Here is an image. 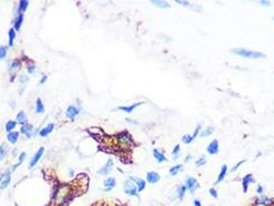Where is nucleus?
Masks as SVG:
<instances>
[{
  "label": "nucleus",
  "mask_w": 274,
  "mask_h": 206,
  "mask_svg": "<svg viewBox=\"0 0 274 206\" xmlns=\"http://www.w3.org/2000/svg\"><path fill=\"white\" fill-rule=\"evenodd\" d=\"M231 52L233 54L237 55V56L243 57V58H246V59H262V58L266 57V55L263 54V53L245 50V49H234V50H231Z\"/></svg>",
  "instance_id": "nucleus-1"
},
{
  "label": "nucleus",
  "mask_w": 274,
  "mask_h": 206,
  "mask_svg": "<svg viewBox=\"0 0 274 206\" xmlns=\"http://www.w3.org/2000/svg\"><path fill=\"white\" fill-rule=\"evenodd\" d=\"M117 139H118L119 143L124 147H131L133 145V140L132 137L129 133L127 132H121L117 135Z\"/></svg>",
  "instance_id": "nucleus-2"
},
{
  "label": "nucleus",
  "mask_w": 274,
  "mask_h": 206,
  "mask_svg": "<svg viewBox=\"0 0 274 206\" xmlns=\"http://www.w3.org/2000/svg\"><path fill=\"white\" fill-rule=\"evenodd\" d=\"M124 192L129 196H137V187L134 184V181L128 179L124 182Z\"/></svg>",
  "instance_id": "nucleus-3"
},
{
  "label": "nucleus",
  "mask_w": 274,
  "mask_h": 206,
  "mask_svg": "<svg viewBox=\"0 0 274 206\" xmlns=\"http://www.w3.org/2000/svg\"><path fill=\"white\" fill-rule=\"evenodd\" d=\"M185 186H186L187 190L190 191V193H195L196 190L199 188V184H198L197 179L192 176H187Z\"/></svg>",
  "instance_id": "nucleus-4"
},
{
  "label": "nucleus",
  "mask_w": 274,
  "mask_h": 206,
  "mask_svg": "<svg viewBox=\"0 0 274 206\" xmlns=\"http://www.w3.org/2000/svg\"><path fill=\"white\" fill-rule=\"evenodd\" d=\"M43 152H44V148H43V147H39V150L37 151L36 153H35V155L33 156V158H31V160H30L28 167H29V168H32V167H34V166L36 165V164L38 163L39 161H40V158L42 157Z\"/></svg>",
  "instance_id": "nucleus-5"
},
{
  "label": "nucleus",
  "mask_w": 274,
  "mask_h": 206,
  "mask_svg": "<svg viewBox=\"0 0 274 206\" xmlns=\"http://www.w3.org/2000/svg\"><path fill=\"white\" fill-rule=\"evenodd\" d=\"M219 150H220V146H219V141L216 139H213L210 143L207 146L206 151L209 155H215L219 153Z\"/></svg>",
  "instance_id": "nucleus-6"
},
{
  "label": "nucleus",
  "mask_w": 274,
  "mask_h": 206,
  "mask_svg": "<svg viewBox=\"0 0 274 206\" xmlns=\"http://www.w3.org/2000/svg\"><path fill=\"white\" fill-rule=\"evenodd\" d=\"M78 113H79V109L77 108L76 106H74V105H71V106L68 107L67 110H66V117L70 119L71 121H73Z\"/></svg>",
  "instance_id": "nucleus-7"
},
{
  "label": "nucleus",
  "mask_w": 274,
  "mask_h": 206,
  "mask_svg": "<svg viewBox=\"0 0 274 206\" xmlns=\"http://www.w3.org/2000/svg\"><path fill=\"white\" fill-rule=\"evenodd\" d=\"M252 182H254V177H252V173H249V174H246L244 177H243V178H242V188H243V192H244V193L247 192V189H248L249 184H252Z\"/></svg>",
  "instance_id": "nucleus-8"
},
{
  "label": "nucleus",
  "mask_w": 274,
  "mask_h": 206,
  "mask_svg": "<svg viewBox=\"0 0 274 206\" xmlns=\"http://www.w3.org/2000/svg\"><path fill=\"white\" fill-rule=\"evenodd\" d=\"M33 126L30 124H25L23 125L22 128H21V132H22L23 134H25L26 136H27L28 138H30V137H32L33 136Z\"/></svg>",
  "instance_id": "nucleus-9"
},
{
  "label": "nucleus",
  "mask_w": 274,
  "mask_h": 206,
  "mask_svg": "<svg viewBox=\"0 0 274 206\" xmlns=\"http://www.w3.org/2000/svg\"><path fill=\"white\" fill-rule=\"evenodd\" d=\"M112 165H113V162L112 160H108V161L106 162V164H105L103 167L101 168V169L98 171V174L100 175H106L108 174L109 172H110L111 168H112Z\"/></svg>",
  "instance_id": "nucleus-10"
},
{
  "label": "nucleus",
  "mask_w": 274,
  "mask_h": 206,
  "mask_svg": "<svg viewBox=\"0 0 274 206\" xmlns=\"http://www.w3.org/2000/svg\"><path fill=\"white\" fill-rule=\"evenodd\" d=\"M146 180L150 184H157L160 180V175L155 171H151L146 174Z\"/></svg>",
  "instance_id": "nucleus-11"
},
{
  "label": "nucleus",
  "mask_w": 274,
  "mask_h": 206,
  "mask_svg": "<svg viewBox=\"0 0 274 206\" xmlns=\"http://www.w3.org/2000/svg\"><path fill=\"white\" fill-rule=\"evenodd\" d=\"M116 184H117V181L114 177H108V178H106L104 180V187H105L104 190L107 191V192L112 190V189L114 188V186H116Z\"/></svg>",
  "instance_id": "nucleus-12"
},
{
  "label": "nucleus",
  "mask_w": 274,
  "mask_h": 206,
  "mask_svg": "<svg viewBox=\"0 0 274 206\" xmlns=\"http://www.w3.org/2000/svg\"><path fill=\"white\" fill-rule=\"evenodd\" d=\"M272 203V200L269 199L268 197L262 196V197L258 198L255 201V205H263V206H269Z\"/></svg>",
  "instance_id": "nucleus-13"
},
{
  "label": "nucleus",
  "mask_w": 274,
  "mask_h": 206,
  "mask_svg": "<svg viewBox=\"0 0 274 206\" xmlns=\"http://www.w3.org/2000/svg\"><path fill=\"white\" fill-rule=\"evenodd\" d=\"M227 172H228V167H227V165H223L222 168H221V171H220V174H219L218 178H216V180H215L214 184H220L221 181H223L225 179V177H226L227 175Z\"/></svg>",
  "instance_id": "nucleus-14"
},
{
  "label": "nucleus",
  "mask_w": 274,
  "mask_h": 206,
  "mask_svg": "<svg viewBox=\"0 0 274 206\" xmlns=\"http://www.w3.org/2000/svg\"><path fill=\"white\" fill-rule=\"evenodd\" d=\"M153 155H154V158L157 160V162H159V163H162V162H165L167 159H166L165 155L163 154V153L161 152V151L157 150V148H155L154 151H153Z\"/></svg>",
  "instance_id": "nucleus-15"
},
{
  "label": "nucleus",
  "mask_w": 274,
  "mask_h": 206,
  "mask_svg": "<svg viewBox=\"0 0 274 206\" xmlns=\"http://www.w3.org/2000/svg\"><path fill=\"white\" fill-rule=\"evenodd\" d=\"M54 127H55L54 124L46 125L44 128H42V129L39 131V136H41V137H45V136H48L50 133H52V131L54 130Z\"/></svg>",
  "instance_id": "nucleus-16"
},
{
  "label": "nucleus",
  "mask_w": 274,
  "mask_h": 206,
  "mask_svg": "<svg viewBox=\"0 0 274 206\" xmlns=\"http://www.w3.org/2000/svg\"><path fill=\"white\" fill-rule=\"evenodd\" d=\"M130 179L132 181H134V184L137 187V191L138 192H141V191H143L145 189V180H143L141 178H135V177H131Z\"/></svg>",
  "instance_id": "nucleus-17"
},
{
  "label": "nucleus",
  "mask_w": 274,
  "mask_h": 206,
  "mask_svg": "<svg viewBox=\"0 0 274 206\" xmlns=\"http://www.w3.org/2000/svg\"><path fill=\"white\" fill-rule=\"evenodd\" d=\"M141 104H142V102H138V103H134V104L129 105V106H120V107H118V109L119 110L125 111V112H127V113H130V112H132L136 107L139 106V105H141Z\"/></svg>",
  "instance_id": "nucleus-18"
},
{
  "label": "nucleus",
  "mask_w": 274,
  "mask_h": 206,
  "mask_svg": "<svg viewBox=\"0 0 274 206\" xmlns=\"http://www.w3.org/2000/svg\"><path fill=\"white\" fill-rule=\"evenodd\" d=\"M10 182V172H6L4 173V177H3V180L1 181V186H0V189L1 190H4Z\"/></svg>",
  "instance_id": "nucleus-19"
},
{
  "label": "nucleus",
  "mask_w": 274,
  "mask_h": 206,
  "mask_svg": "<svg viewBox=\"0 0 274 206\" xmlns=\"http://www.w3.org/2000/svg\"><path fill=\"white\" fill-rule=\"evenodd\" d=\"M7 139H8V141L11 143V144H16L17 141H18L19 139V133L18 132H9L8 135H7Z\"/></svg>",
  "instance_id": "nucleus-20"
},
{
  "label": "nucleus",
  "mask_w": 274,
  "mask_h": 206,
  "mask_svg": "<svg viewBox=\"0 0 274 206\" xmlns=\"http://www.w3.org/2000/svg\"><path fill=\"white\" fill-rule=\"evenodd\" d=\"M27 114H26L24 111H20V112L18 113V116H17V123H19V124H22V125H25L26 123H27Z\"/></svg>",
  "instance_id": "nucleus-21"
},
{
  "label": "nucleus",
  "mask_w": 274,
  "mask_h": 206,
  "mask_svg": "<svg viewBox=\"0 0 274 206\" xmlns=\"http://www.w3.org/2000/svg\"><path fill=\"white\" fill-rule=\"evenodd\" d=\"M152 3L155 5V6L161 7V8H169L170 4L166 1H161V0H153Z\"/></svg>",
  "instance_id": "nucleus-22"
},
{
  "label": "nucleus",
  "mask_w": 274,
  "mask_h": 206,
  "mask_svg": "<svg viewBox=\"0 0 274 206\" xmlns=\"http://www.w3.org/2000/svg\"><path fill=\"white\" fill-rule=\"evenodd\" d=\"M7 153H8V147L5 143H2L0 145V161H2L3 159L6 157Z\"/></svg>",
  "instance_id": "nucleus-23"
},
{
  "label": "nucleus",
  "mask_w": 274,
  "mask_h": 206,
  "mask_svg": "<svg viewBox=\"0 0 274 206\" xmlns=\"http://www.w3.org/2000/svg\"><path fill=\"white\" fill-rule=\"evenodd\" d=\"M28 4H29V2H28L27 0H21L20 4H19V12H20V15H23V12L27 9Z\"/></svg>",
  "instance_id": "nucleus-24"
},
{
  "label": "nucleus",
  "mask_w": 274,
  "mask_h": 206,
  "mask_svg": "<svg viewBox=\"0 0 274 206\" xmlns=\"http://www.w3.org/2000/svg\"><path fill=\"white\" fill-rule=\"evenodd\" d=\"M181 167L182 166L180 165V164H178V165H175V166H172V167L170 168L169 170V173L171 176H175V175L178 174V172L181 170Z\"/></svg>",
  "instance_id": "nucleus-25"
},
{
  "label": "nucleus",
  "mask_w": 274,
  "mask_h": 206,
  "mask_svg": "<svg viewBox=\"0 0 274 206\" xmlns=\"http://www.w3.org/2000/svg\"><path fill=\"white\" fill-rule=\"evenodd\" d=\"M213 127H207V128H205L204 130H202L201 132H200V134H199V136H201V137H207V136H209V135H211L212 134V132H213Z\"/></svg>",
  "instance_id": "nucleus-26"
},
{
  "label": "nucleus",
  "mask_w": 274,
  "mask_h": 206,
  "mask_svg": "<svg viewBox=\"0 0 274 206\" xmlns=\"http://www.w3.org/2000/svg\"><path fill=\"white\" fill-rule=\"evenodd\" d=\"M44 112V105H43L41 99L36 100V113H43Z\"/></svg>",
  "instance_id": "nucleus-27"
},
{
  "label": "nucleus",
  "mask_w": 274,
  "mask_h": 206,
  "mask_svg": "<svg viewBox=\"0 0 274 206\" xmlns=\"http://www.w3.org/2000/svg\"><path fill=\"white\" fill-rule=\"evenodd\" d=\"M23 20H24V17H23V15H19L18 18H17L16 21H15V29L20 30L21 26H22V24H23Z\"/></svg>",
  "instance_id": "nucleus-28"
},
{
  "label": "nucleus",
  "mask_w": 274,
  "mask_h": 206,
  "mask_svg": "<svg viewBox=\"0 0 274 206\" xmlns=\"http://www.w3.org/2000/svg\"><path fill=\"white\" fill-rule=\"evenodd\" d=\"M17 126V122H15V121H8V122L6 123V125H5V130H6L7 132H12V130L16 128Z\"/></svg>",
  "instance_id": "nucleus-29"
},
{
  "label": "nucleus",
  "mask_w": 274,
  "mask_h": 206,
  "mask_svg": "<svg viewBox=\"0 0 274 206\" xmlns=\"http://www.w3.org/2000/svg\"><path fill=\"white\" fill-rule=\"evenodd\" d=\"M186 191H187L186 186H179L178 188H177V197H178V199L181 200L182 198H184Z\"/></svg>",
  "instance_id": "nucleus-30"
},
{
  "label": "nucleus",
  "mask_w": 274,
  "mask_h": 206,
  "mask_svg": "<svg viewBox=\"0 0 274 206\" xmlns=\"http://www.w3.org/2000/svg\"><path fill=\"white\" fill-rule=\"evenodd\" d=\"M179 156H180V146H179V144H176L172 151V158L176 160V159H178Z\"/></svg>",
  "instance_id": "nucleus-31"
},
{
  "label": "nucleus",
  "mask_w": 274,
  "mask_h": 206,
  "mask_svg": "<svg viewBox=\"0 0 274 206\" xmlns=\"http://www.w3.org/2000/svg\"><path fill=\"white\" fill-rule=\"evenodd\" d=\"M8 37H9V46L14 45V40L16 38V31L15 29H10L8 32Z\"/></svg>",
  "instance_id": "nucleus-32"
},
{
  "label": "nucleus",
  "mask_w": 274,
  "mask_h": 206,
  "mask_svg": "<svg viewBox=\"0 0 274 206\" xmlns=\"http://www.w3.org/2000/svg\"><path fill=\"white\" fill-rule=\"evenodd\" d=\"M20 62L18 61V60H16V61H14L12 63H11V66H10V71L11 72H17V71L20 69Z\"/></svg>",
  "instance_id": "nucleus-33"
},
{
  "label": "nucleus",
  "mask_w": 274,
  "mask_h": 206,
  "mask_svg": "<svg viewBox=\"0 0 274 206\" xmlns=\"http://www.w3.org/2000/svg\"><path fill=\"white\" fill-rule=\"evenodd\" d=\"M206 164V158H205V156H202L200 159H198L197 161H196V166L197 167H202L203 165H205Z\"/></svg>",
  "instance_id": "nucleus-34"
},
{
  "label": "nucleus",
  "mask_w": 274,
  "mask_h": 206,
  "mask_svg": "<svg viewBox=\"0 0 274 206\" xmlns=\"http://www.w3.org/2000/svg\"><path fill=\"white\" fill-rule=\"evenodd\" d=\"M181 140L184 141V143H186V144H190L194 139H193L192 135H188V134H187V135H184L181 137Z\"/></svg>",
  "instance_id": "nucleus-35"
},
{
  "label": "nucleus",
  "mask_w": 274,
  "mask_h": 206,
  "mask_svg": "<svg viewBox=\"0 0 274 206\" xmlns=\"http://www.w3.org/2000/svg\"><path fill=\"white\" fill-rule=\"evenodd\" d=\"M6 54H7L6 46H4V45L0 46V61H1L2 59H4L5 56H6Z\"/></svg>",
  "instance_id": "nucleus-36"
},
{
  "label": "nucleus",
  "mask_w": 274,
  "mask_h": 206,
  "mask_svg": "<svg viewBox=\"0 0 274 206\" xmlns=\"http://www.w3.org/2000/svg\"><path fill=\"white\" fill-rule=\"evenodd\" d=\"M25 158H26V154H25V153H22V154L20 155V157H19V162H18V164L15 166V168H17L18 166H20L21 164L23 163V161L25 160Z\"/></svg>",
  "instance_id": "nucleus-37"
},
{
  "label": "nucleus",
  "mask_w": 274,
  "mask_h": 206,
  "mask_svg": "<svg viewBox=\"0 0 274 206\" xmlns=\"http://www.w3.org/2000/svg\"><path fill=\"white\" fill-rule=\"evenodd\" d=\"M200 130H201V125H197V127H196L195 131H194V134L192 135L193 139H195L196 137H197L198 135L200 134Z\"/></svg>",
  "instance_id": "nucleus-38"
},
{
  "label": "nucleus",
  "mask_w": 274,
  "mask_h": 206,
  "mask_svg": "<svg viewBox=\"0 0 274 206\" xmlns=\"http://www.w3.org/2000/svg\"><path fill=\"white\" fill-rule=\"evenodd\" d=\"M244 162H245V160H242V161L238 162L237 164H235V166H234V167H232V169L230 170V171H231V172H234V171H236V170H237L238 168H239V166L242 165V164L244 163Z\"/></svg>",
  "instance_id": "nucleus-39"
},
{
  "label": "nucleus",
  "mask_w": 274,
  "mask_h": 206,
  "mask_svg": "<svg viewBox=\"0 0 274 206\" xmlns=\"http://www.w3.org/2000/svg\"><path fill=\"white\" fill-rule=\"evenodd\" d=\"M209 194H210V195L212 196L213 198L218 197V192H216V190H215L214 188H211L210 190H209Z\"/></svg>",
  "instance_id": "nucleus-40"
},
{
  "label": "nucleus",
  "mask_w": 274,
  "mask_h": 206,
  "mask_svg": "<svg viewBox=\"0 0 274 206\" xmlns=\"http://www.w3.org/2000/svg\"><path fill=\"white\" fill-rule=\"evenodd\" d=\"M257 193L260 194V195H262V194L264 193V188L262 184H258V187H257Z\"/></svg>",
  "instance_id": "nucleus-41"
},
{
  "label": "nucleus",
  "mask_w": 274,
  "mask_h": 206,
  "mask_svg": "<svg viewBox=\"0 0 274 206\" xmlns=\"http://www.w3.org/2000/svg\"><path fill=\"white\" fill-rule=\"evenodd\" d=\"M176 3H178L180 5H185V6H189L190 5L188 1H180V0H176Z\"/></svg>",
  "instance_id": "nucleus-42"
},
{
  "label": "nucleus",
  "mask_w": 274,
  "mask_h": 206,
  "mask_svg": "<svg viewBox=\"0 0 274 206\" xmlns=\"http://www.w3.org/2000/svg\"><path fill=\"white\" fill-rule=\"evenodd\" d=\"M192 158H193L192 155H191V154H188V155L186 156V158H185V163H188V162L190 161V160H191Z\"/></svg>",
  "instance_id": "nucleus-43"
},
{
  "label": "nucleus",
  "mask_w": 274,
  "mask_h": 206,
  "mask_svg": "<svg viewBox=\"0 0 274 206\" xmlns=\"http://www.w3.org/2000/svg\"><path fill=\"white\" fill-rule=\"evenodd\" d=\"M193 203H194V206H202V204H201V202H200V200L195 199Z\"/></svg>",
  "instance_id": "nucleus-44"
},
{
  "label": "nucleus",
  "mask_w": 274,
  "mask_h": 206,
  "mask_svg": "<svg viewBox=\"0 0 274 206\" xmlns=\"http://www.w3.org/2000/svg\"><path fill=\"white\" fill-rule=\"evenodd\" d=\"M27 68H28V72H29V73H33L34 72V66L29 65Z\"/></svg>",
  "instance_id": "nucleus-45"
},
{
  "label": "nucleus",
  "mask_w": 274,
  "mask_h": 206,
  "mask_svg": "<svg viewBox=\"0 0 274 206\" xmlns=\"http://www.w3.org/2000/svg\"><path fill=\"white\" fill-rule=\"evenodd\" d=\"M46 79H48V76H46V75H43L42 78H41V80H40V84H41V85L44 84V83L46 82Z\"/></svg>",
  "instance_id": "nucleus-46"
},
{
  "label": "nucleus",
  "mask_w": 274,
  "mask_h": 206,
  "mask_svg": "<svg viewBox=\"0 0 274 206\" xmlns=\"http://www.w3.org/2000/svg\"><path fill=\"white\" fill-rule=\"evenodd\" d=\"M260 3H262V5H267V6H269L270 5L269 1H260Z\"/></svg>",
  "instance_id": "nucleus-47"
},
{
  "label": "nucleus",
  "mask_w": 274,
  "mask_h": 206,
  "mask_svg": "<svg viewBox=\"0 0 274 206\" xmlns=\"http://www.w3.org/2000/svg\"><path fill=\"white\" fill-rule=\"evenodd\" d=\"M21 82H27V76H21Z\"/></svg>",
  "instance_id": "nucleus-48"
},
{
  "label": "nucleus",
  "mask_w": 274,
  "mask_h": 206,
  "mask_svg": "<svg viewBox=\"0 0 274 206\" xmlns=\"http://www.w3.org/2000/svg\"><path fill=\"white\" fill-rule=\"evenodd\" d=\"M3 177H4V174H3V173H0V181L3 180Z\"/></svg>",
  "instance_id": "nucleus-49"
},
{
  "label": "nucleus",
  "mask_w": 274,
  "mask_h": 206,
  "mask_svg": "<svg viewBox=\"0 0 274 206\" xmlns=\"http://www.w3.org/2000/svg\"><path fill=\"white\" fill-rule=\"evenodd\" d=\"M69 174H70V175H73V171H72V170H70V171H69Z\"/></svg>",
  "instance_id": "nucleus-50"
},
{
  "label": "nucleus",
  "mask_w": 274,
  "mask_h": 206,
  "mask_svg": "<svg viewBox=\"0 0 274 206\" xmlns=\"http://www.w3.org/2000/svg\"><path fill=\"white\" fill-rule=\"evenodd\" d=\"M273 21H274V18H273Z\"/></svg>",
  "instance_id": "nucleus-51"
}]
</instances>
